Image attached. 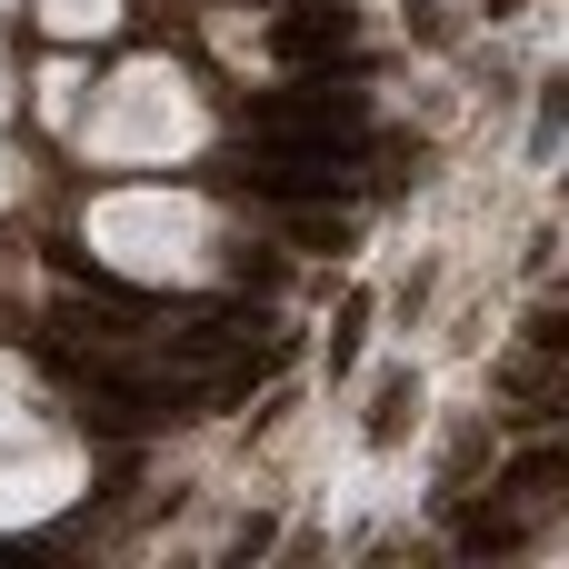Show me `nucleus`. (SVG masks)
Segmentation results:
<instances>
[{"label":"nucleus","mask_w":569,"mask_h":569,"mask_svg":"<svg viewBox=\"0 0 569 569\" xmlns=\"http://www.w3.org/2000/svg\"><path fill=\"white\" fill-rule=\"evenodd\" d=\"M560 470H569V450H560V440H540V450H520V460L500 470V490H520V500H530V490H550Z\"/></svg>","instance_id":"39448f33"},{"label":"nucleus","mask_w":569,"mask_h":569,"mask_svg":"<svg viewBox=\"0 0 569 569\" xmlns=\"http://www.w3.org/2000/svg\"><path fill=\"white\" fill-rule=\"evenodd\" d=\"M420 430V370H390L380 390H370V440L390 450V440H410Z\"/></svg>","instance_id":"f03ea898"},{"label":"nucleus","mask_w":569,"mask_h":569,"mask_svg":"<svg viewBox=\"0 0 569 569\" xmlns=\"http://www.w3.org/2000/svg\"><path fill=\"white\" fill-rule=\"evenodd\" d=\"M510 550H520V520L510 510H470L460 520V560H510Z\"/></svg>","instance_id":"20e7f679"},{"label":"nucleus","mask_w":569,"mask_h":569,"mask_svg":"<svg viewBox=\"0 0 569 569\" xmlns=\"http://www.w3.org/2000/svg\"><path fill=\"white\" fill-rule=\"evenodd\" d=\"M60 320H70V330H90V340H120V330H130V310H120V300H70Z\"/></svg>","instance_id":"423d86ee"},{"label":"nucleus","mask_w":569,"mask_h":569,"mask_svg":"<svg viewBox=\"0 0 569 569\" xmlns=\"http://www.w3.org/2000/svg\"><path fill=\"white\" fill-rule=\"evenodd\" d=\"M530 350L560 360V350H569V310H530Z\"/></svg>","instance_id":"6e6552de"},{"label":"nucleus","mask_w":569,"mask_h":569,"mask_svg":"<svg viewBox=\"0 0 569 569\" xmlns=\"http://www.w3.org/2000/svg\"><path fill=\"white\" fill-rule=\"evenodd\" d=\"M250 330H260V320H250L240 300H210V310H190V320L170 330V360H220V350L250 340Z\"/></svg>","instance_id":"f257e3e1"},{"label":"nucleus","mask_w":569,"mask_h":569,"mask_svg":"<svg viewBox=\"0 0 569 569\" xmlns=\"http://www.w3.org/2000/svg\"><path fill=\"white\" fill-rule=\"evenodd\" d=\"M280 210H290V240L300 250H330V260L350 250V210H330V200H280Z\"/></svg>","instance_id":"7ed1b4c3"},{"label":"nucleus","mask_w":569,"mask_h":569,"mask_svg":"<svg viewBox=\"0 0 569 569\" xmlns=\"http://www.w3.org/2000/svg\"><path fill=\"white\" fill-rule=\"evenodd\" d=\"M360 330H370V300H350V310H340V330H330V370H350V360H360Z\"/></svg>","instance_id":"0eeeda50"}]
</instances>
